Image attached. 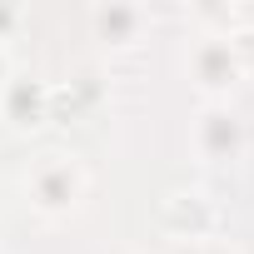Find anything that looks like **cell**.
I'll list each match as a JSON object with an SVG mask.
<instances>
[{
	"mask_svg": "<svg viewBox=\"0 0 254 254\" xmlns=\"http://www.w3.org/2000/svg\"><path fill=\"white\" fill-rule=\"evenodd\" d=\"M90 25H95V35L100 40H140L145 35V25H150V15L140 10V5H95L90 10Z\"/></svg>",
	"mask_w": 254,
	"mask_h": 254,
	"instance_id": "4",
	"label": "cell"
},
{
	"mask_svg": "<svg viewBox=\"0 0 254 254\" xmlns=\"http://www.w3.org/2000/svg\"><path fill=\"white\" fill-rule=\"evenodd\" d=\"M85 165L75 160V155H65V150H50V155H40L30 170H25V199L40 209V214H70L80 199H85Z\"/></svg>",
	"mask_w": 254,
	"mask_h": 254,
	"instance_id": "1",
	"label": "cell"
},
{
	"mask_svg": "<svg viewBox=\"0 0 254 254\" xmlns=\"http://www.w3.org/2000/svg\"><path fill=\"white\" fill-rule=\"evenodd\" d=\"M0 100H5V115H10L15 125H35V120H40V105H45V90L10 75V85L0 90Z\"/></svg>",
	"mask_w": 254,
	"mask_h": 254,
	"instance_id": "5",
	"label": "cell"
},
{
	"mask_svg": "<svg viewBox=\"0 0 254 254\" xmlns=\"http://www.w3.org/2000/svg\"><path fill=\"white\" fill-rule=\"evenodd\" d=\"M5 85H10V50L0 45V90H5Z\"/></svg>",
	"mask_w": 254,
	"mask_h": 254,
	"instance_id": "7",
	"label": "cell"
},
{
	"mask_svg": "<svg viewBox=\"0 0 254 254\" xmlns=\"http://www.w3.org/2000/svg\"><path fill=\"white\" fill-rule=\"evenodd\" d=\"M15 30H20V10L15 5H0V45H5Z\"/></svg>",
	"mask_w": 254,
	"mask_h": 254,
	"instance_id": "6",
	"label": "cell"
},
{
	"mask_svg": "<svg viewBox=\"0 0 254 254\" xmlns=\"http://www.w3.org/2000/svg\"><path fill=\"white\" fill-rule=\"evenodd\" d=\"M185 70L204 90V100H224L234 90V80L244 75V60H239V50H234L229 35H199L190 45V55H185Z\"/></svg>",
	"mask_w": 254,
	"mask_h": 254,
	"instance_id": "2",
	"label": "cell"
},
{
	"mask_svg": "<svg viewBox=\"0 0 254 254\" xmlns=\"http://www.w3.org/2000/svg\"><path fill=\"white\" fill-rule=\"evenodd\" d=\"M190 145H194V155L209 160V165L239 160V155H244V120L234 115L229 100H204V110L194 115Z\"/></svg>",
	"mask_w": 254,
	"mask_h": 254,
	"instance_id": "3",
	"label": "cell"
}]
</instances>
